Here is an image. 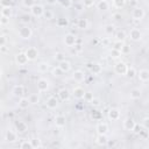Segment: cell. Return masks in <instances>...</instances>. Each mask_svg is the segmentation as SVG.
I'll return each mask as SVG.
<instances>
[{"mask_svg": "<svg viewBox=\"0 0 149 149\" xmlns=\"http://www.w3.org/2000/svg\"><path fill=\"white\" fill-rule=\"evenodd\" d=\"M33 36V30L28 24H24L19 29V37L22 40H29Z\"/></svg>", "mask_w": 149, "mask_h": 149, "instance_id": "cell-1", "label": "cell"}, {"mask_svg": "<svg viewBox=\"0 0 149 149\" xmlns=\"http://www.w3.org/2000/svg\"><path fill=\"white\" fill-rule=\"evenodd\" d=\"M127 69H128V65H127L125 62H122V61L118 62V63L114 65V71H115V73H116V74H120V76H125V74L127 73Z\"/></svg>", "mask_w": 149, "mask_h": 149, "instance_id": "cell-2", "label": "cell"}, {"mask_svg": "<svg viewBox=\"0 0 149 149\" xmlns=\"http://www.w3.org/2000/svg\"><path fill=\"white\" fill-rule=\"evenodd\" d=\"M44 7L41 5V3H35L31 8H30V13H31V15H34L35 17H41V16H43V14H44Z\"/></svg>", "mask_w": 149, "mask_h": 149, "instance_id": "cell-3", "label": "cell"}, {"mask_svg": "<svg viewBox=\"0 0 149 149\" xmlns=\"http://www.w3.org/2000/svg\"><path fill=\"white\" fill-rule=\"evenodd\" d=\"M24 52H26V55H27V57H28L29 61H35V59L38 57V50H37L35 47H29V48H27V50H26Z\"/></svg>", "mask_w": 149, "mask_h": 149, "instance_id": "cell-4", "label": "cell"}, {"mask_svg": "<svg viewBox=\"0 0 149 149\" xmlns=\"http://www.w3.org/2000/svg\"><path fill=\"white\" fill-rule=\"evenodd\" d=\"M28 57L26 55V52H19L15 55V63L17 65H26L28 63Z\"/></svg>", "mask_w": 149, "mask_h": 149, "instance_id": "cell-5", "label": "cell"}, {"mask_svg": "<svg viewBox=\"0 0 149 149\" xmlns=\"http://www.w3.org/2000/svg\"><path fill=\"white\" fill-rule=\"evenodd\" d=\"M49 88V80L45 78H40L37 80V90L38 92H45Z\"/></svg>", "mask_w": 149, "mask_h": 149, "instance_id": "cell-6", "label": "cell"}, {"mask_svg": "<svg viewBox=\"0 0 149 149\" xmlns=\"http://www.w3.org/2000/svg\"><path fill=\"white\" fill-rule=\"evenodd\" d=\"M120 116H121V113H120V111L118 108H114L113 107V108H111L107 112V118L109 120H112V121H118L120 119Z\"/></svg>", "mask_w": 149, "mask_h": 149, "instance_id": "cell-7", "label": "cell"}, {"mask_svg": "<svg viewBox=\"0 0 149 149\" xmlns=\"http://www.w3.org/2000/svg\"><path fill=\"white\" fill-rule=\"evenodd\" d=\"M144 15H146V13H144V10H143L141 7H135V8L133 9L132 16H133V19H134V20L141 21V20L144 17Z\"/></svg>", "mask_w": 149, "mask_h": 149, "instance_id": "cell-8", "label": "cell"}, {"mask_svg": "<svg viewBox=\"0 0 149 149\" xmlns=\"http://www.w3.org/2000/svg\"><path fill=\"white\" fill-rule=\"evenodd\" d=\"M76 43H77V37H76L73 34L69 33V34H66V35L64 36V44H65V45H68V47H73V45H76Z\"/></svg>", "mask_w": 149, "mask_h": 149, "instance_id": "cell-9", "label": "cell"}, {"mask_svg": "<svg viewBox=\"0 0 149 149\" xmlns=\"http://www.w3.org/2000/svg\"><path fill=\"white\" fill-rule=\"evenodd\" d=\"M129 37H130L132 41L137 42V41H140V40L142 38V33H141L140 29L133 28V29H130V31H129Z\"/></svg>", "mask_w": 149, "mask_h": 149, "instance_id": "cell-10", "label": "cell"}, {"mask_svg": "<svg viewBox=\"0 0 149 149\" xmlns=\"http://www.w3.org/2000/svg\"><path fill=\"white\" fill-rule=\"evenodd\" d=\"M135 126H136V122H135V120L133 118H127L123 121V128L126 130H128V132H133L134 128H135Z\"/></svg>", "mask_w": 149, "mask_h": 149, "instance_id": "cell-11", "label": "cell"}, {"mask_svg": "<svg viewBox=\"0 0 149 149\" xmlns=\"http://www.w3.org/2000/svg\"><path fill=\"white\" fill-rule=\"evenodd\" d=\"M5 140L8 143H15L17 141V134L13 130H7L5 134Z\"/></svg>", "mask_w": 149, "mask_h": 149, "instance_id": "cell-12", "label": "cell"}, {"mask_svg": "<svg viewBox=\"0 0 149 149\" xmlns=\"http://www.w3.org/2000/svg\"><path fill=\"white\" fill-rule=\"evenodd\" d=\"M70 97H71V93H70V91H69L68 88L63 87V88H61V90L58 91V98H59L62 101H68V100L70 99Z\"/></svg>", "mask_w": 149, "mask_h": 149, "instance_id": "cell-13", "label": "cell"}, {"mask_svg": "<svg viewBox=\"0 0 149 149\" xmlns=\"http://www.w3.org/2000/svg\"><path fill=\"white\" fill-rule=\"evenodd\" d=\"M45 105L49 109H55L58 107V99L56 97H49L45 101Z\"/></svg>", "mask_w": 149, "mask_h": 149, "instance_id": "cell-14", "label": "cell"}, {"mask_svg": "<svg viewBox=\"0 0 149 149\" xmlns=\"http://www.w3.org/2000/svg\"><path fill=\"white\" fill-rule=\"evenodd\" d=\"M95 130L98 134H104V135H107L109 128H108V125L106 122H99L95 127Z\"/></svg>", "mask_w": 149, "mask_h": 149, "instance_id": "cell-15", "label": "cell"}, {"mask_svg": "<svg viewBox=\"0 0 149 149\" xmlns=\"http://www.w3.org/2000/svg\"><path fill=\"white\" fill-rule=\"evenodd\" d=\"M72 78H73L74 81L81 83V81H84V79H85V73H84V71H81V70H76V71H73V73H72Z\"/></svg>", "mask_w": 149, "mask_h": 149, "instance_id": "cell-16", "label": "cell"}, {"mask_svg": "<svg viewBox=\"0 0 149 149\" xmlns=\"http://www.w3.org/2000/svg\"><path fill=\"white\" fill-rule=\"evenodd\" d=\"M12 93H13L14 97H17V98L23 97V94H24V87H23V85H15L13 87V90H12Z\"/></svg>", "mask_w": 149, "mask_h": 149, "instance_id": "cell-17", "label": "cell"}, {"mask_svg": "<svg viewBox=\"0 0 149 149\" xmlns=\"http://www.w3.org/2000/svg\"><path fill=\"white\" fill-rule=\"evenodd\" d=\"M72 95H73L76 99H83V98L85 97V91H84L83 87L77 86V87H74V88L72 90Z\"/></svg>", "mask_w": 149, "mask_h": 149, "instance_id": "cell-18", "label": "cell"}, {"mask_svg": "<svg viewBox=\"0 0 149 149\" xmlns=\"http://www.w3.org/2000/svg\"><path fill=\"white\" fill-rule=\"evenodd\" d=\"M88 70L92 74H100L101 71H102V66L99 63H91V66H90Z\"/></svg>", "mask_w": 149, "mask_h": 149, "instance_id": "cell-19", "label": "cell"}, {"mask_svg": "<svg viewBox=\"0 0 149 149\" xmlns=\"http://www.w3.org/2000/svg\"><path fill=\"white\" fill-rule=\"evenodd\" d=\"M15 128H16V130H17L19 133H26V132L28 130L27 123H26L24 121H21V120H17V121L15 122Z\"/></svg>", "mask_w": 149, "mask_h": 149, "instance_id": "cell-20", "label": "cell"}, {"mask_svg": "<svg viewBox=\"0 0 149 149\" xmlns=\"http://www.w3.org/2000/svg\"><path fill=\"white\" fill-rule=\"evenodd\" d=\"M55 125H56V127H58V128L65 127V125H66V118H65L64 115H57V116L55 118Z\"/></svg>", "mask_w": 149, "mask_h": 149, "instance_id": "cell-21", "label": "cell"}, {"mask_svg": "<svg viewBox=\"0 0 149 149\" xmlns=\"http://www.w3.org/2000/svg\"><path fill=\"white\" fill-rule=\"evenodd\" d=\"M17 105H19V108H21V109H26V108H28V106L31 105V104H30V101H29V98L21 97V98H19V102H17Z\"/></svg>", "mask_w": 149, "mask_h": 149, "instance_id": "cell-22", "label": "cell"}, {"mask_svg": "<svg viewBox=\"0 0 149 149\" xmlns=\"http://www.w3.org/2000/svg\"><path fill=\"white\" fill-rule=\"evenodd\" d=\"M108 142V139H107V135H104V134H98L97 139H95V143L98 146H106Z\"/></svg>", "mask_w": 149, "mask_h": 149, "instance_id": "cell-23", "label": "cell"}, {"mask_svg": "<svg viewBox=\"0 0 149 149\" xmlns=\"http://www.w3.org/2000/svg\"><path fill=\"white\" fill-rule=\"evenodd\" d=\"M58 66L61 68V70H62L63 72H69V71L71 70V63H70L69 61H66V59L59 62V63H58Z\"/></svg>", "mask_w": 149, "mask_h": 149, "instance_id": "cell-24", "label": "cell"}, {"mask_svg": "<svg viewBox=\"0 0 149 149\" xmlns=\"http://www.w3.org/2000/svg\"><path fill=\"white\" fill-rule=\"evenodd\" d=\"M137 77L141 81H148L149 80V71L143 69V70H140L137 72Z\"/></svg>", "mask_w": 149, "mask_h": 149, "instance_id": "cell-25", "label": "cell"}, {"mask_svg": "<svg viewBox=\"0 0 149 149\" xmlns=\"http://www.w3.org/2000/svg\"><path fill=\"white\" fill-rule=\"evenodd\" d=\"M97 8H98L99 10L105 12V10H107V9L109 8V3H108L107 0H99L98 3H97Z\"/></svg>", "mask_w": 149, "mask_h": 149, "instance_id": "cell-26", "label": "cell"}, {"mask_svg": "<svg viewBox=\"0 0 149 149\" xmlns=\"http://www.w3.org/2000/svg\"><path fill=\"white\" fill-rule=\"evenodd\" d=\"M141 95H142V92H141L140 88H133V90L130 91V99H133V100L140 99Z\"/></svg>", "mask_w": 149, "mask_h": 149, "instance_id": "cell-27", "label": "cell"}, {"mask_svg": "<svg viewBox=\"0 0 149 149\" xmlns=\"http://www.w3.org/2000/svg\"><path fill=\"white\" fill-rule=\"evenodd\" d=\"M77 27H78L79 29H87V27H88V21H87V19H84V17L79 19L78 22H77Z\"/></svg>", "mask_w": 149, "mask_h": 149, "instance_id": "cell-28", "label": "cell"}, {"mask_svg": "<svg viewBox=\"0 0 149 149\" xmlns=\"http://www.w3.org/2000/svg\"><path fill=\"white\" fill-rule=\"evenodd\" d=\"M37 70H38L40 72L44 73V72H47V71L49 70V64H48L47 62H41V63L37 64Z\"/></svg>", "mask_w": 149, "mask_h": 149, "instance_id": "cell-29", "label": "cell"}, {"mask_svg": "<svg viewBox=\"0 0 149 149\" xmlns=\"http://www.w3.org/2000/svg\"><path fill=\"white\" fill-rule=\"evenodd\" d=\"M12 14H13L12 7H1V15L7 16V17H10Z\"/></svg>", "mask_w": 149, "mask_h": 149, "instance_id": "cell-30", "label": "cell"}, {"mask_svg": "<svg viewBox=\"0 0 149 149\" xmlns=\"http://www.w3.org/2000/svg\"><path fill=\"white\" fill-rule=\"evenodd\" d=\"M127 37V34L125 30H118L115 33V38L116 41H125V38Z\"/></svg>", "mask_w": 149, "mask_h": 149, "instance_id": "cell-31", "label": "cell"}, {"mask_svg": "<svg viewBox=\"0 0 149 149\" xmlns=\"http://www.w3.org/2000/svg\"><path fill=\"white\" fill-rule=\"evenodd\" d=\"M137 74V72H136V70H135V68H133V66H128V69H127V73H126V76L128 77V78H130V79H133L135 76Z\"/></svg>", "mask_w": 149, "mask_h": 149, "instance_id": "cell-32", "label": "cell"}, {"mask_svg": "<svg viewBox=\"0 0 149 149\" xmlns=\"http://www.w3.org/2000/svg\"><path fill=\"white\" fill-rule=\"evenodd\" d=\"M29 101H30L31 105H37V104L40 102V97H38V94H37V93L30 94V95H29Z\"/></svg>", "mask_w": 149, "mask_h": 149, "instance_id": "cell-33", "label": "cell"}, {"mask_svg": "<svg viewBox=\"0 0 149 149\" xmlns=\"http://www.w3.org/2000/svg\"><path fill=\"white\" fill-rule=\"evenodd\" d=\"M31 141V144H33V149H37V148H42V142H41V140L38 139V137H34V139H31L30 140Z\"/></svg>", "mask_w": 149, "mask_h": 149, "instance_id": "cell-34", "label": "cell"}, {"mask_svg": "<svg viewBox=\"0 0 149 149\" xmlns=\"http://www.w3.org/2000/svg\"><path fill=\"white\" fill-rule=\"evenodd\" d=\"M20 148L21 149H33V144L30 140H24L20 143Z\"/></svg>", "mask_w": 149, "mask_h": 149, "instance_id": "cell-35", "label": "cell"}, {"mask_svg": "<svg viewBox=\"0 0 149 149\" xmlns=\"http://www.w3.org/2000/svg\"><path fill=\"white\" fill-rule=\"evenodd\" d=\"M109 55H111V57H112V58L118 59V58H119V57L122 55V51H120V50H118V49L113 48V49L109 51Z\"/></svg>", "mask_w": 149, "mask_h": 149, "instance_id": "cell-36", "label": "cell"}, {"mask_svg": "<svg viewBox=\"0 0 149 149\" xmlns=\"http://www.w3.org/2000/svg\"><path fill=\"white\" fill-rule=\"evenodd\" d=\"M125 5H126V0H113V6L115 7V8H122V7H125Z\"/></svg>", "mask_w": 149, "mask_h": 149, "instance_id": "cell-37", "label": "cell"}, {"mask_svg": "<svg viewBox=\"0 0 149 149\" xmlns=\"http://www.w3.org/2000/svg\"><path fill=\"white\" fill-rule=\"evenodd\" d=\"M30 15H28V14H23V15H21V17H20V21H21V23H23V24H28L29 22H30Z\"/></svg>", "mask_w": 149, "mask_h": 149, "instance_id": "cell-38", "label": "cell"}, {"mask_svg": "<svg viewBox=\"0 0 149 149\" xmlns=\"http://www.w3.org/2000/svg\"><path fill=\"white\" fill-rule=\"evenodd\" d=\"M68 24H69V21L65 17H61L57 20V26H59V27H66Z\"/></svg>", "mask_w": 149, "mask_h": 149, "instance_id": "cell-39", "label": "cell"}, {"mask_svg": "<svg viewBox=\"0 0 149 149\" xmlns=\"http://www.w3.org/2000/svg\"><path fill=\"white\" fill-rule=\"evenodd\" d=\"M58 2L61 3V6H62L63 8H70L71 5H72V1H71V0H59Z\"/></svg>", "mask_w": 149, "mask_h": 149, "instance_id": "cell-40", "label": "cell"}, {"mask_svg": "<svg viewBox=\"0 0 149 149\" xmlns=\"http://www.w3.org/2000/svg\"><path fill=\"white\" fill-rule=\"evenodd\" d=\"M43 17L47 19V20H51V19H54V13L51 10H49V9H45L44 14H43Z\"/></svg>", "mask_w": 149, "mask_h": 149, "instance_id": "cell-41", "label": "cell"}, {"mask_svg": "<svg viewBox=\"0 0 149 149\" xmlns=\"http://www.w3.org/2000/svg\"><path fill=\"white\" fill-rule=\"evenodd\" d=\"M105 33L106 34H108V35H112L113 33H114V26L113 24H107V26H105Z\"/></svg>", "mask_w": 149, "mask_h": 149, "instance_id": "cell-42", "label": "cell"}, {"mask_svg": "<svg viewBox=\"0 0 149 149\" xmlns=\"http://www.w3.org/2000/svg\"><path fill=\"white\" fill-rule=\"evenodd\" d=\"M22 5L27 8H31L35 5V1L34 0H22Z\"/></svg>", "mask_w": 149, "mask_h": 149, "instance_id": "cell-43", "label": "cell"}, {"mask_svg": "<svg viewBox=\"0 0 149 149\" xmlns=\"http://www.w3.org/2000/svg\"><path fill=\"white\" fill-rule=\"evenodd\" d=\"M0 24H1L2 27H5V26L9 24V17H7V16H3V15H1V17H0Z\"/></svg>", "mask_w": 149, "mask_h": 149, "instance_id": "cell-44", "label": "cell"}, {"mask_svg": "<svg viewBox=\"0 0 149 149\" xmlns=\"http://www.w3.org/2000/svg\"><path fill=\"white\" fill-rule=\"evenodd\" d=\"M55 59L59 63V62H62V61L65 59V55H64L63 52H56V54H55Z\"/></svg>", "mask_w": 149, "mask_h": 149, "instance_id": "cell-45", "label": "cell"}, {"mask_svg": "<svg viewBox=\"0 0 149 149\" xmlns=\"http://www.w3.org/2000/svg\"><path fill=\"white\" fill-rule=\"evenodd\" d=\"M51 73H52V76H55V77H59V76L63 73V71L61 70L59 66H57V68H54V69H52Z\"/></svg>", "mask_w": 149, "mask_h": 149, "instance_id": "cell-46", "label": "cell"}, {"mask_svg": "<svg viewBox=\"0 0 149 149\" xmlns=\"http://www.w3.org/2000/svg\"><path fill=\"white\" fill-rule=\"evenodd\" d=\"M90 104H91V106H93V107H99L100 104H101V101H100L99 98H95V97H94V98L90 101Z\"/></svg>", "mask_w": 149, "mask_h": 149, "instance_id": "cell-47", "label": "cell"}, {"mask_svg": "<svg viewBox=\"0 0 149 149\" xmlns=\"http://www.w3.org/2000/svg\"><path fill=\"white\" fill-rule=\"evenodd\" d=\"M13 0H0V5L1 7H12Z\"/></svg>", "mask_w": 149, "mask_h": 149, "instance_id": "cell-48", "label": "cell"}, {"mask_svg": "<svg viewBox=\"0 0 149 149\" xmlns=\"http://www.w3.org/2000/svg\"><path fill=\"white\" fill-rule=\"evenodd\" d=\"M123 47H125L123 41H116V42L114 43V48L118 49V50H120V51H122V48H123Z\"/></svg>", "mask_w": 149, "mask_h": 149, "instance_id": "cell-49", "label": "cell"}, {"mask_svg": "<svg viewBox=\"0 0 149 149\" xmlns=\"http://www.w3.org/2000/svg\"><path fill=\"white\" fill-rule=\"evenodd\" d=\"M93 98H94V97H93V93H92V92H85V97H84V99H85L86 101L90 102Z\"/></svg>", "mask_w": 149, "mask_h": 149, "instance_id": "cell-50", "label": "cell"}, {"mask_svg": "<svg viewBox=\"0 0 149 149\" xmlns=\"http://www.w3.org/2000/svg\"><path fill=\"white\" fill-rule=\"evenodd\" d=\"M91 115H92V118L95 119V120H100V119H101V113L98 112V111H93Z\"/></svg>", "mask_w": 149, "mask_h": 149, "instance_id": "cell-51", "label": "cell"}, {"mask_svg": "<svg viewBox=\"0 0 149 149\" xmlns=\"http://www.w3.org/2000/svg\"><path fill=\"white\" fill-rule=\"evenodd\" d=\"M83 5L85 6V7H92L93 5H94V0H83Z\"/></svg>", "mask_w": 149, "mask_h": 149, "instance_id": "cell-52", "label": "cell"}, {"mask_svg": "<svg viewBox=\"0 0 149 149\" xmlns=\"http://www.w3.org/2000/svg\"><path fill=\"white\" fill-rule=\"evenodd\" d=\"M142 126H143L146 129H149V116H147V118H144V119L142 120Z\"/></svg>", "mask_w": 149, "mask_h": 149, "instance_id": "cell-53", "label": "cell"}, {"mask_svg": "<svg viewBox=\"0 0 149 149\" xmlns=\"http://www.w3.org/2000/svg\"><path fill=\"white\" fill-rule=\"evenodd\" d=\"M6 44H7V36L6 35H1V37H0V47L6 45Z\"/></svg>", "mask_w": 149, "mask_h": 149, "instance_id": "cell-54", "label": "cell"}, {"mask_svg": "<svg viewBox=\"0 0 149 149\" xmlns=\"http://www.w3.org/2000/svg\"><path fill=\"white\" fill-rule=\"evenodd\" d=\"M74 49H76V51H77V52H80V51L83 50V47H81V44H77V43H76Z\"/></svg>", "mask_w": 149, "mask_h": 149, "instance_id": "cell-55", "label": "cell"}, {"mask_svg": "<svg viewBox=\"0 0 149 149\" xmlns=\"http://www.w3.org/2000/svg\"><path fill=\"white\" fill-rule=\"evenodd\" d=\"M106 146L107 147H113V146H115V141L114 140H108V142H107Z\"/></svg>", "mask_w": 149, "mask_h": 149, "instance_id": "cell-56", "label": "cell"}, {"mask_svg": "<svg viewBox=\"0 0 149 149\" xmlns=\"http://www.w3.org/2000/svg\"><path fill=\"white\" fill-rule=\"evenodd\" d=\"M0 50H1V52H2V54H6V52L8 51V49H7V47H6V45L0 47Z\"/></svg>", "mask_w": 149, "mask_h": 149, "instance_id": "cell-57", "label": "cell"}, {"mask_svg": "<svg viewBox=\"0 0 149 149\" xmlns=\"http://www.w3.org/2000/svg\"><path fill=\"white\" fill-rule=\"evenodd\" d=\"M58 1H59V0H47V2H48L49 5H56Z\"/></svg>", "mask_w": 149, "mask_h": 149, "instance_id": "cell-58", "label": "cell"}, {"mask_svg": "<svg viewBox=\"0 0 149 149\" xmlns=\"http://www.w3.org/2000/svg\"><path fill=\"white\" fill-rule=\"evenodd\" d=\"M123 52H126V54H127V52H129V49H128V48H127L126 45H125V47L122 48V54H123Z\"/></svg>", "mask_w": 149, "mask_h": 149, "instance_id": "cell-59", "label": "cell"}, {"mask_svg": "<svg viewBox=\"0 0 149 149\" xmlns=\"http://www.w3.org/2000/svg\"><path fill=\"white\" fill-rule=\"evenodd\" d=\"M114 17H115L116 20H120V19H121V15H120V14H115V15H114Z\"/></svg>", "mask_w": 149, "mask_h": 149, "instance_id": "cell-60", "label": "cell"}]
</instances>
